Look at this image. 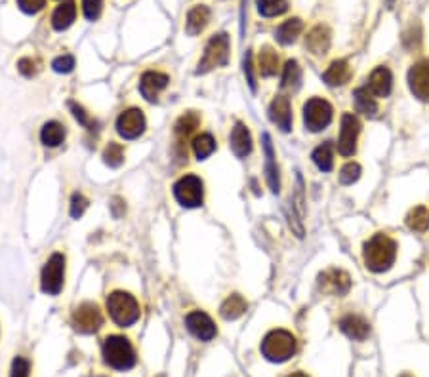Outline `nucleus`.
Here are the masks:
<instances>
[{
	"mask_svg": "<svg viewBox=\"0 0 429 377\" xmlns=\"http://www.w3.org/2000/svg\"><path fill=\"white\" fill-rule=\"evenodd\" d=\"M397 258V244L391 236L378 233L370 240H366L363 250V260L368 271L372 273H383L395 263Z\"/></svg>",
	"mask_w": 429,
	"mask_h": 377,
	"instance_id": "obj_1",
	"label": "nucleus"
},
{
	"mask_svg": "<svg viewBox=\"0 0 429 377\" xmlns=\"http://www.w3.org/2000/svg\"><path fill=\"white\" fill-rule=\"evenodd\" d=\"M298 351V341L286 330L269 331L262 341V354L271 362L290 360Z\"/></svg>",
	"mask_w": 429,
	"mask_h": 377,
	"instance_id": "obj_2",
	"label": "nucleus"
},
{
	"mask_svg": "<svg viewBox=\"0 0 429 377\" xmlns=\"http://www.w3.org/2000/svg\"><path fill=\"white\" fill-rule=\"evenodd\" d=\"M107 311L113 322L120 328H128L140 320V303L126 291H113L107 298Z\"/></svg>",
	"mask_w": 429,
	"mask_h": 377,
	"instance_id": "obj_3",
	"label": "nucleus"
},
{
	"mask_svg": "<svg viewBox=\"0 0 429 377\" xmlns=\"http://www.w3.org/2000/svg\"><path fill=\"white\" fill-rule=\"evenodd\" d=\"M104 360L113 369H130L135 366V351L132 343L122 336H109L104 341Z\"/></svg>",
	"mask_w": 429,
	"mask_h": 377,
	"instance_id": "obj_4",
	"label": "nucleus"
},
{
	"mask_svg": "<svg viewBox=\"0 0 429 377\" xmlns=\"http://www.w3.org/2000/svg\"><path fill=\"white\" fill-rule=\"evenodd\" d=\"M229 59V37L225 32L214 35L212 39L208 40L207 48H204V54L202 59L199 61V69L197 75H204L210 72L216 67H222Z\"/></svg>",
	"mask_w": 429,
	"mask_h": 377,
	"instance_id": "obj_5",
	"label": "nucleus"
},
{
	"mask_svg": "<svg viewBox=\"0 0 429 377\" xmlns=\"http://www.w3.org/2000/svg\"><path fill=\"white\" fill-rule=\"evenodd\" d=\"M65 280V255L64 253H52L42 267L40 273V288L48 296H57L64 288Z\"/></svg>",
	"mask_w": 429,
	"mask_h": 377,
	"instance_id": "obj_6",
	"label": "nucleus"
},
{
	"mask_svg": "<svg viewBox=\"0 0 429 377\" xmlns=\"http://www.w3.org/2000/svg\"><path fill=\"white\" fill-rule=\"evenodd\" d=\"M334 109L323 97H311L303 105V124L309 132H321L332 122Z\"/></svg>",
	"mask_w": 429,
	"mask_h": 377,
	"instance_id": "obj_7",
	"label": "nucleus"
},
{
	"mask_svg": "<svg viewBox=\"0 0 429 377\" xmlns=\"http://www.w3.org/2000/svg\"><path fill=\"white\" fill-rule=\"evenodd\" d=\"M174 197L183 208H199L204 198V185L197 175L187 173L174 183Z\"/></svg>",
	"mask_w": 429,
	"mask_h": 377,
	"instance_id": "obj_8",
	"label": "nucleus"
},
{
	"mask_svg": "<svg viewBox=\"0 0 429 377\" xmlns=\"http://www.w3.org/2000/svg\"><path fill=\"white\" fill-rule=\"evenodd\" d=\"M73 326L82 334H94L104 326V314L95 303H80L73 311Z\"/></svg>",
	"mask_w": 429,
	"mask_h": 377,
	"instance_id": "obj_9",
	"label": "nucleus"
},
{
	"mask_svg": "<svg viewBox=\"0 0 429 377\" xmlns=\"http://www.w3.org/2000/svg\"><path fill=\"white\" fill-rule=\"evenodd\" d=\"M361 132V122L355 115L345 113L340 126V139H338V153L342 157H351L357 149V137Z\"/></svg>",
	"mask_w": 429,
	"mask_h": 377,
	"instance_id": "obj_10",
	"label": "nucleus"
},
{
	"mask_svg": "<svg viewBox=\"0 0 429 377\" xmlns=\"http://www.w3.org/2000/svg\"><path fill=\"white\" fill-rule=\"evenodd\" d=\"M145 126H147V122H145L143 110L135 109V107L122 110L119 118H117V132L124 139H135V137H140L145 132Z\"/></svg>",
	"mask_w": 429,
	"mask_h": 377,
	"instance_id": "obj_11",
	"label": "nucleus"
},
{
	"mask_svg": "<svg viewBox=\"0 0 429 377\" xmlns=\"http://www.w3.org/2000/svg\"><path fill=\"white\" fill-rule=\"evenodd\" d=\"M408 86L418 99L429 102V59H421L408 71Z\"/></svg>",
	"mask_w": 429,
	"mask_h": 377,
	"instance_id": "obj_12",
	"label": "nucleus"
},
{
	"mask_svg": "<svg viewBox=\"0 0 429 377\" xmlns=\"http://www.w3.org/2000/svg\"><path fill=\"white\" fill-rule=\"evenodd\" d=\"M185 326L200 341H210L218 334L214 320L207 313H202V311H193V313L187 314L185 316Z\"/></svg>",
	"mask_w": 429,
	"mask_h": 377,
	"instance_id": "obj_13",
	"label": "nucleus"
},
{
	"mask_svg": "<svg viewBox=\"0 0 429 377\" xmlns=\"http://www.w3.org/2000/svg\"><path fill=\"white\" fill-rule=\"evenodd\" d=\"M318 286L334 296H345L351 290V276L342 269H330L318 275Z\"/></svg>",
	"mask_w": 429,
	"mask_h": 377,
	"instance_id": "obj_14",
	"label": "nucleus"
},
{
	"mask_svg": "<svg viewBox=\"0 0 429 377\" xmlns=\"http://www.w3.org/2000/svg\"><path fill=\"white\" fill-rule=\"evenodd\" d=\"M168 75L159 71H147L143 72L142 79H140V92L147 99V102H157L159 94L168 86Z\"/></svg>",
	"mask_w": 429,
	"mask_h": 377,
	"instance_id": "obj_15",
	"label": "nucleus"
},
{
	"mask_svg": "<svg viewBox=\"0 0 429 377\" xmlns=\"http://www.w3.org/2000/svg\"><path fill=\"white\" fill-rule=\"evenodd\" d=\"M269 118L273 124H277L283 132H290L292 128V109L290 102L285 95H277L269 105Z\"/></svg>",
	"mask_w": 429,
	"mask_h": 377,
	"instance_id": "obj_16",
	"label": "nucleus"
},
{
	"mask_svg": "<svg viewBox=\"0 0 429 377\" xmlns=\"http://www.w3.org/2000/svg\"><path fill=\"white\" fill-rule=\"evenodd\" d=\"M393 86V75L388 67H376L368 77V90L374 97H388Z\"/></svg>",
	"mask_w": 429,
	"mask_h": 377,
	"instance_id": "obj_17",
	"label": "nucleus"
},
{
	"mask_svg": "<svg viewBox=\"0 0 429 377\" xmlns=\"http://www.w3.org/2000/svg\"><path fill=\"white\" fill-rule=\"evenodd\" d=\"M340 330L347 336L350 339H355V341H365L368 338V334H370V326L366 322L363 316H359V314H347V316H343L340 318Z\"/></svg>",
	"mask_w": 429,
	"mask_h": 377,
	"instance_id": "obj_18",
	"label": "nucleus"
},
{
	"mask_svg": "<svg viewBox=\"0 0 429 377\" xmlns=\"http://www.w3.org/2000/svg\"><path fill=\"white\" fill-rule=\"evenodd\" d=\"M305 48L311 54L325 55L330 48V29L326 25H317L313 27L307 37H305Z\"/></svg>",
	"mask_w": 429,
	"mask_h": 377,
	"instance_id": "obj_19",
	"label": "nucleus"
},
{
	"mask_svg": "<svg viewBox=\"0 0 429 377\" xmlns=\"http://www.w3.org/2000/svg\"><path fill=\"white\" fill-rule=\"evenodd\" d=\"M231 149L237 155L238 158H245L247 155H250L252 151V135H250V130L242 122H237L233 132H231Z\"/></svg>",
	"mask_w": 429,
	"mask_h": 377,
	"instance_id": "obj_20",
	"label": "nucleus"
},
{
	"mask_svg": "<svg viewBox=\"0 0 429 377\" xmlns=\"http://www.w3.org/2000/svg\"><path fill=\"white\" fill-rule=\"evenodd\" d=\"M210 23V8L204 4H197L189 10L187 14V21H185V31L191 37L199 35L207 29V25Z\"/></svg>",
	"mask_w": 429,
	"mask_h": 377,
	"instance_id": "obj_21",
	"label": "nucleus"
},
{
	"mask_svg": "<svg viewBox=\"0 0 429 377\" xmlns=\"http://www.w3.org/2000/svg\"><path fill=\"white\" fill-rule=\"evenodd\" d=\"M75 17H77V4H75V0H65V2H61L54 10V14H52V27L56 31H65V29L71 27Z\"/></svg>",
	"mask_w": 429,
	"mask_h": 377,
	"instance_id": "obj_22",
	"label": "nucleus"
},
{
	"mask_svg": "<svg viewBox=\"0 0 429 377\" xmlns=\"http://www.w3.org/2000/svg\"><path fill=\"white\" fill-rule=\"evenodd\" d=\"M263 151H265V173H267V185L273 193H278L280 181H278V168L275 164V151L271 145V137L263 135Z\"/></svg>",
	"mask_w": 429,
	"mask_h": 377,
	"instance_id": "obj_23",
	"label": "nucleus"
},
{
	"mask_svg": "<svg viewBox=\"0 0 429 377\" xmlns=\"http://www.w3.org/2000/svg\"><path fill=\"white\" fill-rule=\"evenodd\" d=\"M323 79L330 86H342V84H345L351 79L350 63L345 61V59H336V61L330 63V67L325 71Z\"/></svg>",
	"mask_w": 429,
	"mask_h": 377,
	"instance_id": "obj_24",
	"label": "nucleus"
},
{
	"mask_svg": "<svg viewBox=\"0 0 429 377\" xmlns=\"http://www.w3.org/2000/svg\"><path fill=\"white\" fill-rule=\"evenodd\" d=\"M258 71L262 77H275L278 71V55L271 46H263L258 55Z\"/></svg>",
	"mask_w": 429,
	"mask_h": 377,
	"instance_id": "obj_25",
	"label": "nucleus"
},
{
	"mask_svg": "<svg viewBox=\"0 0 429 377\" xmlns=\"http://www.w3.org/2000/svg\"><path fill=\"white\" fill-rule=\"evenodd\" d=\"M65 139V128L61 122L57 120H50L46 124L42 126L40 130V142L44 143L46 147H57L61 145Z\"/></svg>",
	"mask_w": 429,
	"mask_h": 377,
	"instance_id": "obj_26",
	"label": "nucleus"
},
{
	"mask_svg": "<svg viewBox=\"0 0 429 377\" xmlns=\"http://www.w3.org/2000/svg\"><path fill=\"white\" fill-rule=\"evenodd\" d=\"M247 299L235 293V296H229V298L223 301L222 307H220V314H222L225 320H237V318H240L242 314L247 313Z\"/></svg>",
	"mask_w": 429,
	"mask_h": 377,
	"instance_id": "obj_27",
	"label": "nucleus"
},
{
	"mask_svg": "<svg viewBox=\"0 0 429 377\" xmlns=\"http://www.w3.org/2000/svg\"><path fill=\"white\" fill-rule=\"evenodd\" d=\"M303 31V21L300 17H292V19H288L285 23L280 25L275 32V39L280 42V44H292L296 42V39L300 37V32Z\"/></svg>",
	"mask_w": 429,
	"mask_h": 377,
	"instance_id": "obj_28",
	"label": "nucleus"
},
{
	"mask_svg": "<svg viewBox=\"0 0 429 377\" xmlns=\"http://www.w3.org/2000/svg\"><path fill=\"white\" fill-rule=\"evenodd\" d=\"M353 102H355V107H357L359 113H363V115L374 117V115L378 113L376 97L370 94L368 88H357V90L353 92Z\"/></svg>",
	"mask_w": 429,
	"mask_h": 377,
	"instance_id": "obj_29",
	"label": "nucleus"
},
{
	"mask_svg": "<svg viewBox=\"0 0 429 377\" xmlns=\"http://www.w3.org/2000/svg\"><path fill=\"white\" fill-rule=\"evenodd\" d=\"M406 225L414 233H426L429 231V208L428 206H416L406 215Z\"/></svg>",
	"mask_w": 429,
	"mask_h": 377,
	"instance_id": "obj_30",
	"label": "nucleus"
},
{
	"mask_svg": "<svg viewBox=\"0 0 429 377\" xmlns=\"http://www.w3.org/2000/svg\"><path fill=\"white\" fill-rule=\"evenodd\" d=\"M313 162L317 166L321 172H330L334 168V147L332 143H323V145H318L317 149L313 151Z\"/></svg>",
	"mask_w": 429,
	"mask_h": 377,
	"instance_id": "obj_31",
	"label": "nucleus"
},
{
	"mask_svg": "<svg viewBox=\"0 0 429 377\" xmlns=\"http://www.w3.org/2000/svg\"><path fill=\"white\" fill-rule=\"evenodd\" d=\"M199 124H200L199 115H197L195 110H189V113H185V115H182V117L178 118L174 132L180 139H185L187 135H191L197 128H199Z\"/></svg>",
	"mask_w": 429,
	"mask_h": 377,
	"instance_id": "obj_32",
	"label": "nucleus"
},
{
	"mask_svg": "<svg viewBox=\"0 0 429 377\" xmlns=\"http://www.w3.org/2000/svg\"><path fill=\"white\" fill-rule=\"evenodd\" d=\"M300 80H302V69H300L298 61L290 59V61L285 65V69H283L280 86L285 88V90H288V88H290V90H294V88L300 86Z\"/></svg>",
	"mask_w": 429,
	"mask_h": 377,
	"instance_id": "obj_33",
	"label": "nucleus"
},
{
	"mask_svg": "<svg viewBox=\"0 0 429 377\" xmlns=\"http://www.w3.org/2000/svg\"><path fill=\"white\" fill-rule=\"evenodd\" d=\"M216 151V139L210 134H200L193 139V153L199 160H204Z\"/></svg>",
	"mask_w": 429,
	"mask_h": 377,
	"instance_id": "obj_34",
	"label": "nucleus"
},
{
	"mask_svg": "<svg viewBox=\"0 0 429 377\" xmlns=\"http://www.w3.org/2000/svg\"><path fill=\"white\" fill-rule=\"evenodd\" d=\"M256 6L263 17H277L283 16L288 10V2L286 0H256Z\"/></svg>",
	"mask_w": 429,
	"mask_h": 377,
	"instance_id": "obj_35",
	"label": "nucleus"
},
{
	"mask_svg": "<svg viewBox=\"0 0 429 377\" xmlns=\"http://www.w3.org/2000/svg\"><path fill=\"white\" fill-rule=\"evenodd\" d=\"M104 162L109 168H119L124 162V149L119 143H109L104 149Z\"/></svg>",
	"mask_w": 429,
	"mask_h": 377,
	"instance_id": "obj_36",
	"label": "nucleus"
},
{
	"mask_svg": "<svg viewBox=\"0 0 429 377\" xmlns=\"http://www.w3.org/2000/svg\"><path fill=\"white\" fill-rule=\"evenodd\" d=\"M10 377H31V364L23 356H16L12 362Z\"/></svg>",
	"mask_w": 429,
	"mask_h": 377,
	"instance_id": "obj_37",
	"label": "nucleus"
},
{
	"mask_svg": "<svg viewBox=\"0 0 429 377\" xmlns=\"http://www.w3.org/2000/svg\"><path fill=\"white\" fill-rule=\"evenodd\" d=\"M359 175H361V166L357 162H347L340 170V181H342L343 185H351L353 181L359 180Z\"/></svg>",
	"mask_w": 429,
	"mask_h": 377,
	"instance_id": "obj_38",
	"label": "nucleus"
},
{
	"mask_svg": "<svg viewBox=\"0 0 429 377\" xmlns=\"http://www.w3.org/2000/svg\"><path fill=\"white\" fill-rule=\"evenodd\" d=\"M104 8V0H82V10H84V16L90 21H94L102 14Z\"/></svg>",
	"mask_w": 429,
	"mask_h": 377,
	"instance_id": "obj_39",
	"label": "nucleus"
},
{
	"mask_svg": "<svg viewBox=\"0 0 429 377\" xmlns=\"http://www.w3.org/2000/svg\"><path fill=\"white\" fill-rule=\"evenodd\" d=\"M88 208V198L80 193H75L71 197V218L79 220L82 218V213L86 212Z\"/></svg>",
	"mask_w": 429,
	"mask_h": 377,
	"instance_id": "obj_40",
	"label": "nucleus"
},
{
	"mask_svg": "<svg viewBox=\"0 0 429 377\" xmlns=\"http://www.w3.org/2000/svg\"><path fill=\"white\" fill-rule=\"evenodd\" d=\"M17 69H19V72H21L23 77L31 79V77H35V75L39 72V61L32 59V57H23V59L17 61Z\"/></svg>",
	"mask_w": 429,
	"mask_h": 377,
	"instance_id": "obj_41",
	"label": "nucleus"
},
{
	"mask_svg": "<svg viewBox=\"0 0 429 377\" xmlns=\"http://www.w3.org/2000/svg\"><path fill=\"white\" fill-rule=\"evenodd\" d=\"M73 67H75V57L69 54L59 55L52 61V69L56 72H71Z\"/></svg>",
	"mask_w": 429,
	"mask_h": 377,
	"instance_id": "obj_42",
	"label": "nucleus"
},
{
	"mask_svg": "<svg viewBox=\"0 0 429 377\" xmlns=\"http://www.w3.org/2000/svg\"><path fill=\"white\" fill-rule=\"evenodd\" d=\"M46 0H17V6L23 10L25 14H37L44 8Z\"/></svg>",
	"mask_w": 429,
	"mask_h": 377,
	"instance_id": "obj_43",
	"label": "nucleus"
},
{
	"mask_svg": "<svg viewBox=\"0 0 429 377\" xmlns=\"http://www.w3.org/2000/svg\"><path fill=\"white\" fill-rule=\"evenodd\" d=\"M69 105H71L73 117L77 118L84 128H90V126H92V118H90V115L84 110V107H80L79 103H69Z\"/></svg>",
	"mask_w": 429,
	"mask_h": 377,
	"instance_id": "obj_44",
	"label": "nucleus"
},
{
	"mask_svg": "<svg viewBox=\"0 0 429 377\" xmlns=\"http://www.w3.org/2000/svg\"><path fill=\"white\" fill-rule=\"evenodd\" d=\"M245 75H247V80L248 84H250V88L256 90V80L254 75H252V55L250 54H247V57H245Z\"/></svg>",
	"mask_w": 429,
	"mask_h": 377,
	"instance_id": "obj_45",
	"label": "nucleus"
},
{
	"mask_svg": "<svg viewBox=\"0 0 429 377\" xmlns=\"http://www.w3.org/2000/svg\"><path fill=\"white\" fill-rule=\"evenodd\" d=\"M288 377H307L305 374H302V371H298V374H292V376H288Z\"/></svg>",
	"mask_w": 429,
	"mask_h": 377,
	"instance_id": "obj_46",
	"label": "nucleus"
},
{
	"mask_svg": "<svg viewBox=\"0 0 429 377\" xmlns=\"http://www.w3.org/2000/svg\"><path fill=\"white\" fill-rule=\"evenodd\" d=\"M401 377H412V376H410V374H403V376H401Z\"/></svg>",
	"mask_w": 429,
	"mask_h": 377,
	"instance_id": "obj_47",
	"label": "nucleus"
}]
</instances>
